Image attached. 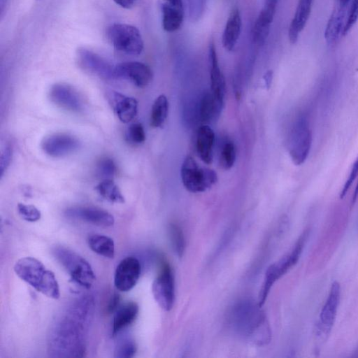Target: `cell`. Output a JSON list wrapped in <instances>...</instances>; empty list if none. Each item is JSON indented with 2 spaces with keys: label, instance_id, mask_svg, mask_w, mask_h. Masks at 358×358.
<instances>
[{
  "label": "cell",
  "instance_id": "obj_37",
  "mask_svg": "<svg viewBox=\"0 0 358 358\" xmlns=\"http://www.w3.org/2000/svg\"><path fill=\"white\" fill-rule=\"evenodd\" d=\"M120 302V296L118 293L115 292L110 297L108 304L107 306V312L108 313H112L115 312V310L118 308Z\"/></svg>",
  "mask_w": 358,
  "mask_h": 358
},
{
  "label": "cell",
  "instance_id": "obj_35",
  "mask_svg": "<svg viewBox=\"0 0 358 358\" xmlns=\"http://www.w3.org/2000/svg\"><path fill=\"white\" fill-rule=\"evenodd\" d=\"M13 157V148L10 145H6L2 150L0 158L1 177L9 166Z\"/></svg>",
  "mask_w": 358,
  "mask_h": 358
},
{
  "label": "cell",
  "instance_id": "obj_4",
  "mask_svg": "<svg viewBox=\"0 0 358 358\" xmlns=\"http://www.w3.org/2000/svg\"><path fill=\"white\" fill-rule=\"evenodd\" d=\"M108 41L118 52L133 56L141 54L144 43L137 27L124 23H114L106 31Z\"/></svg>",
  "mask_w": 358,
  "mask_h": 358
},
{
  "label": "cell",
  "instance_id": "obj_33",
  "mask_svg": "<svg viewBox=\"0 0 358 358\" xmlns=\"http://www.w3.org/2000/svg\"><path fill=\"white\" fill-rule=\"evenodd\" d=\"M358 20V0H352L345 24L343 31V36L346 35L353 27Z\"/></svg>",
  "mask_w": 358,
  "mask_h": 358
},
{
  "label": "cell",
  "instance_id": "obj_32",
  "mask_svg": "<svg viewBox=\"0 0 358 358\" xmlns=\"http://www.w3.org/2000/svg\"><path fill=\"white\" fill-rule=\"evenodd\" d=\"M127 140L136 145L141 144L145 141V132L141 123H134L129 125L127 131Z\"/></svg>",
  "mask_w": 358,
  "mask_h": 358
},
{
  "label": "cell",
  "instance_id": "obj_24",
  "mask_svg": "<svg viewBox=\"0 0 358 358\" xmlns=\"http://www.w3.org/2000/svg\"><path fill=\"white\" fill-rule=\"evenodd\" d=\"M224 103L217 100L210 91L201 96L199 105V118L204 124L214 121L220 116Z\"/></svg>",
  "mask_w": 358,
  "mask_h": 358
},
{
  "label": "cell",
  "instance_id": "obj_17",
  "mask_svg": "<svg viewBox=\"0 0 358 358\" xmlns=\"http://www.w3.org/2000/svg\"><path fill=\"white\" fill-rule=\"evenodd\" d=\"M107 96L111 107L121 122L128 123L135 117L138 110V102L134 98L115 91L108 92Z\"/></svg>",
  "mask_w": 358,
  "mask_h": 358
},
{
  "label": "cell",
  "instance_id": "obj_26",
  "mask_svg": "<svg viewBox=\"0 0 358 358\" xmlns=\"http://www.w3.org/2000/svg\"><path fill=\"white\" fill-rule=\"evenodd\" d=\"M169 101L164 94L158 96L155 100L150 113V124L159 128L164 124L169 113Z\"/></svg>",
  "mask_w": 358,
  "mask_h": 358
},
{
  "label": "cell",
  "instance_id": "obj_12",
  "mask_svg": "<svg viewBox=\"0 0 358 358\" xmlns=\"http://www.w3.org/2000/svg\"><path fill=\"white\" fill-rule=\"evenodd\" d=\"M80 147V142L75 136L66 133H57L43 138L41 148L52 157H62L75 152Z\"/></svg>",
  "mask_w": 358,
  "mask_h": 358
},
{
  "label": "cell",
  "instance_id": "obj_14",
  "mask_svg": "<svg viewBox=\"0 0 358 358\" xmlns=\"http://www.w3.org/2000/svg\"><path fill=\"white\" fill-rule=\"evenodd\" d=\"M278 0H264L252 27V38L257 45H262L268 37L271 25L273 22Z\"/></svg>",
  "mask_w": 358,
  "mask_h": 358
},
{
  "label": "cell",
  "instance_id": "obj_15",
  "mask_svg": "<svg viewBox=\"0 0 358 358\" xmlns=\"http://www.w3.org/2000/svg\"><path fill=\"white\" fill-rule=\"evenodd\" d=\"M67 217L78 219L92 224L108 227L114 224V217L108 211L92 206H76L66 210Z\"/></svg>",
  "mask_w": 358,
  "mask_h": 358
},
{
  "label": "cell",
  "instance_id": "obj_13",
  "mask_svg": "<svg viewBox=\"0 0 358 358\" xmlns=\"http://www.w3.org/2000/svg\"><path fill=\"white\" fill-rule=\"evenodd\" d=\"M49 98L56 106L71 112L83 108V101L78 92L65 83L54 84L50 89Z\"/></svg>",
  "mask_w": 358,
  "mask_h": 358
},
{
  "label": "cell",
  "instance_id": "obj_19",
  "mask_svg": "<svg viewBox=\"0 0 358 358\" xmlns=\"http://www.w3.org/2000/svg\"><path fill=\"white\" fill-rule=\"evenodd\" d=\"M208 60L210 92L217 100L224 103L226 89L225 80L219 65L217 51L213 42L209 44Z\"/></svg>",
  "mask_w": 358,
  "mask_h": 358
},
{
  "label": "cell",
  "instance_id": "obj_5",
  "mask_svg": "<svg viewBox=\"0 0 358 358\" xmlns=\"http://www.w3.org/2000/svg\"><path fill=\"white\" fill-rule=\"evenodd\" d=\"M180 177L185 188L192 193L205 192L217 181V176L214 170L199 166L191 156H187L183 160Z\"/></svg>",
  "mask_w": 358,
  "mask_h": 358
},
{
  "label": "cell",
  "instance_id": "obj_20",
  "mask_svg": "<svg viewBox=\"0 0 358 358\" xmlns=\"http://www.w3.org/2000/svg\"><path fill=\"white\" fill-rule=\"evenodd\" d=\"M242 29V19L238 7H234L229 13L222 36V44L229 52L234 50L239 39Z\"/></svg>",
  "mask_w": 358,
  "mask_h": 358
},
{
  "label": "cell",
  "instance_id": "obj_11",
  "mask_svg": "<svg viewBox=\"0 0 358 358\" xmlns=\"http://www.w3.org/2000/svg\"><path fill=\"white\" fill-rule=\"evenodd\" d=\"M116 79L130 81L138 87L148 86L152 80L153 73L147 64L140 62H125L115 66Z\"/></svg>",
  "mask_w": 358,
  "mask_h": 358
},
{
  "label": "cell",
  "instance_id": "obj_3",
  "mask_svg": "<svg viewBox=\"0 0 358 358\" xmlns=\"http://www.w3.org/2000/svg\"><path fill=\"white\" fill-rule=\"evenodd\" d=\"M52 253L75 283L85 289L92 287L96 280L95 273L84 257L63 246L55 247Z\"/></svg>",
  "mask_w": 358,
  "mask_h": 358
},
{
  "label": "cell",
  "instance_id": "obj_16",
  "mask_svg": "<svg viewBox=\"0 0 358 358\" xmlns=\"http://www.w3.org/2000/svg\"><path fill=\"white\" fill-rule=\"evenodd\" d=\"M161 10L162 25L165 31L172 33L181 27L185 17L182 0H162Z\"/></svg>",
  "mask_w": 358,
  "mask_h": 358
},
{
  "label": "cell",
  "instance_id": "obj_31",
  "mask_svg": "<svg viewBox=\"0 0 358 358\" xmlns=\"http://www.w3.org/2000/svg\"><path fill=\"white\" fill-rule=\"evenodd\" d=\"M137 350L135 342L130 339L120 342L115 350V357L130 358L134 356Z\"/></svg>",
  "mask_w": 358,
  "mask_h": 358
},
{
  "label": "cell",
  "instance_id": "obj_23",
  "mask_svg": "<svg viewBox=\"0 0 358 358\" xmlns=\"http://www.w3.org/2000/svg\"><path fill=\"white\" fill-rule=\"evenodd\" d=\"M138 311V305L134 301H128L120 305L115 310L113 317V336L132 324L137 317Z\"/></svg>",
  "mask_w": 358,
  "mask_h": 358
},
{
  "label": "cell",
  "instance_id": "obj_22",
  "mask_svg": "<svg viewBox=\"0 0 358 358\" xmlns=\"http://www.w3.org/2000/svg\"><path fill=\"white\" fill-rule=\"evenodd\" d=\"M215 138V133L209 125L203 124L199 128L196 148L200 159L207 164L213 162Z\"/></svg>",
  "mask_w": 358,
  "mask_h": 358
},
{
  "label": "cell",
  "instance_id": "obj_8",
  "mask_svg": "<svg viewBox=\"0 0 358 358\" xmlns=\"http://www.w3.org/2000/svg\"><path fill=\"white\" fill-rule=\"evenodd\" d=\"M76 57L80 66L90 73L104 80L116 79L115 66L94 51L80 47L76 51Z\"/></svg>",
  "mask_w": 358,
  "mask_h": 358
},
{
  "label": "cell",
  "instance_id": "obj_18",
  "mask_svg": "<svg viewBox=\"0 0 358 358\" xmlns=\"http://www.w3.org/2000/svg\"><path fill=\"white\" fill-rule=\"evenodd\" d=\"M350 6L335 3L324 33V39L328 45L334 44L343 35Z\"/></svg>",
  "mask_w": 358,
  "mask_h": 358
},
{
  "label": "cell",
  "instance_id": "obj_39",
  "mask_svg": "<svg viewBox=\"0 0 358 358\" xmlns=\"http://www.w3.org/2000/svg\"><path fill=\"white\" fill-rule=\"evenodd\" d=\"M263 79L265 83V86L268 89L271 85L273 79V71L271 70L267 71L264 76Z\"/></svg>",
  "mask_w": 358,
  "mask_h": 358
},
{
  "label": "cell",
  "instance_id": "obj_21",
  "mask_svg": "<svg viewBox=\"0 0 358 358\" xmlns=\"http://www.w3.org/2000/svg\"><path fill=\"white\" fill-rule=\"evenodd\" d=\"M313 0H299L294 17L288 29L290 43H296L301 32L306 25L311 13Z\"/></svg>",
  "mask_w": 358,
  "mask_h": 358
},
{
  "label": "cell",
  "instance_id": "obj_29",
  "mask_svg": "<svg viewBox=\"0 0 358 358\" xmlns=\"http://www.w3.org/2000/svg\"><path fill=\"white\" fill-rule=\"evenodd\" d=\"M116 170L114 161L109 157L101 158L97 163L96 171L103 179H112Z\"/></svg>",
  "mask_w": 358,
  "mask_h": 358
},
{
  "label": "cell",
  "instance_id": "obj_27",
  "mask_svg": "<svg viewBox=\"0 0 358 358\" xmlns=\"http://www.w3.org/2000/svg\"><path fill=\"white\" fill-rule=\"evenodd\" d=\"M96 191L104 199L111 203L124 202V197L112 179H103L95 187Z\"/></svg>",
  "mask_w": 358,
  "mask_h": 358
},
{
  "label": "cell",
  "instance_id": "obj_9",
  "mask_svg": "<svg viewBox=\"0 0 358 358\" xmlns=\"http://www.w3.org/2000/svg\"><path fill=\"white\" fill-rule=\"evenodd\" d=\"M141 273L139 260L132 256L122 259L116 267L114 285L120 292L131 290L137 283Z\"/></svg>",
  "mask_w": 358,
  "mask_h": 358
},
{
  "label": "cell",
  "instance_id": "obj_2",
  "mask_svg": "<svg viewBox=\"0 0 358 358\" xmlns=\"http://www.w3.org/2000/svg\"><path fill=\"white\" fill-rule=\"evenodd\" d=\"M308 236L309 229H306L299 236L292 250L267 268L259 293V307L265 303L273 284L297 263Z\"/></svg>",
  "mask_w": 358,
  "mask_h": 358
},
{
  "label": "cell",
  "instance_id": "obj_7",
  "mask_svg": "<svg viewBox=\"0 0 358 358\" xmlns=\"http://www.w3.org/2000/svg\"><path fill=\"white\" fill-rule=\"evenodd\" d=\"M152 293L155 301L164 310L172 309L175 302L174 278L170 266L164 263L152 285Z\"/></svg>",
  "mask_w": 358,
  "mask_h": 358
},
{
  "label": "cell",
  "instance_id": "obj_28",
  "mask_svg": "<svg viewBox=\"0 0 358 358\" xmlns=\"http://www.w3.org/2000/svg\"><path fill=\"white\" fill-rule=\"evenodd\" d=\"M236 159V150L232 141H226L221 149L220 155V164L225 170L233 167Z\"/></svg>",
  "mask_w": 358,
  "mask_h": 358
},
{
  "label": "cell",
  "instance_id": "obj_10",
  "mask_svg": "<svg viewBox=\"0 0 358 358\" xmlns=\"http://www.w3.org/2000/svg\"><path fill=\"white\" fill-rule=\"evenodd\" d=\"M341 299V285L337 281L331 284L327 301L322 308L320 322L317 325V335L319 337L329 336L334 324Z\"/></svg>",
  "mask_w": 358,
  "mask_h": 358
},
{
  "label": "cell",
  "instance_id": "obj_6",
  "mask_svg": "<svg viewBox=\"0 0 358 358\" xmlns=\"http://www.w3.org/2000/svg\"><path fill=\"white\" fill-rule=\"evenodd\" d=\"M311 144L312 133L308 124L305 118H299L290 130L287 143L289 156L296 165L306 161Z\"/></svg>",
  "mask_w": 358,
  "mask_h": 358
},
{
  "label": "cell",
  "instance_id": "obj_1",
  "mask_svg": "<svg viewBox=\"0 0 358 358\" xmlns=\"http://www.w3.org/2000/svg\"><path fill=\"white\" fill-rule=\"evenodd\" d=\"M13 269L21 280L38 292L53 299L59 298V286L54 273L38 259L31 257L21 258L16 262Z\"/></svg>",
  "mask_w": 358,
  "mask_h": 358
},
{
  "label": "cell",
  "instance_id": "obj_40",
  "mask_svg": "<svg viewBox=\"0 0 358 358\" xmlns=\"http://www.w3.org/2000/svg\"><path fill=\"white\" fill-rule=\"evenodd\" d=\"M9 0H0V11L2 17Z\"/></svg>",
  "mask_w": 358,
  "mask_h": 358
},
{
  "label": "cell",
  "instance_id": "obj_42",
  "mask_svg": "<svg viewBox=\"0 0 358 358\" xmlns=\"http://www.w3.org/2000/svg\"><path fill=\"white\" fill-rule=\"evenodd\" d=\"M357 198H358V182L356 185V187H355V192H354V194H353V196L352 198V204L356 201Z\"/></svg>",
  "mask_w": 358,
  "mask_h": 358
},
{
  "label": "cell",
  "instance_id": "obj_30",
  "mask_svg": "<svg viewBox=\"0 0 358 358\" xmlns=\"http://www.w3.org/2000/svg\"><path fill=\"white\" fill-rule=\"evenodd\" d=\"M17 211L20 217L30 222H34L41 219V211L33 205H27L24 203L17 204Z\"/></svg>",
  "mask_w": 358,
  "mask_h": 358
},
{
  "label": "cell",
  "instance_id": "obj_41",
  "mask_svg": "<svg viewBox=\"0 0 358 358\" xmlns=\"http://www.w3.org/2000/svg\"><path fill=\"white\" fill-rule=\"evenodd\" d=\"M352 0H335V3L342 6H350Z\"/></svg>",
  "mask_w": 358,
  "mask_h": 358
},
{
  "label": "cell",
  "instance_id": "obj_38",
  "mask_svg": "<svg viewBox=\"0 0 358 358\" xmlns=\"http://www.w3.org/2000/svg\"><path fill=\"white\" fill-rule=\"evenodd\" d=\"M116 4L125 9L135 7L140 0H113Z\"/></svg>",
  "mask_w": 358,
  "mask_h": 358
},
{
  "label": "cell",
  "instance_id": "obj_36",
  "mask_svg": "<svg viewBox=\"0 0 358 358\" xmlns=\"http://www.w3.org/2000/svg\"><path fill=\"white\" fill-rule=\"evenodd\" d=\"M358 174V158L356 159L352 165L348 178L347 179L345 185L341 192L340 197L343 199L348 189H350L352 183L354 182Z\"/></svg>",
  "mask_w": 358,
  "mask_h": 358
},
{
  "label": "cell",
  "instance_id": "obj_25",
  "mask_svg": "<svg viewBox=\"0 0 358 358\" xmlns=\"http://www.w3.org/2000/svg\"><path fill=\"white\" fill-rule=\"evenodd\" d=\"M90 248L99 255L112 259L115 256V243L113 240L102 234H92L88 237Z\"/></svg>",
  "mask_w": 358,
  "mask_h": 358
},
{
  "label": "cell",
  "instance_id": "obj_34",
  "mask_svg": "<svg viewBox=\"0 0 358 358\" xmlns=\"http://www.w3.org/2000/svg\"><path fill=\"white\" fill-rule=\"evenodd\" d=\"M171 236L175 250L180 256L185 248L184 238L181 229L176 225H172L171 227Z\"/></svg>",
  "mask_w": 358,
  "mask_h": 358
}]
</instances>
